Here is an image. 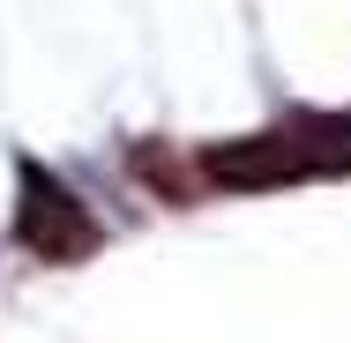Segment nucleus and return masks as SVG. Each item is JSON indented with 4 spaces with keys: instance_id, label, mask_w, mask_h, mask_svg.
Masks as SVG:
<instances>
[{
    "instance_id": "f257e3e1",
    "label": "nucleus",
    "mask_w": 351,
    "mask_h": 343,
    "mask_svg": "<svg viewBox=\"0 0 351 343\" xmlns=\"http://www.w3.org/2000/svg\"><path fill=\"white\" fill-rule=\"evenodd\" d=\"M217 187H277V179H314V172H351V120H291L269 135H247L232 149L202 157Z\"/></svg>"
},
{
    "instance_id": "f03ea898",
    "label": "nucleus",
    "mask_w": 351,
    "mask_h": 343,
    "mask_svg": "<svg viewBox=\"0 0 351 343\" xmlns=\"http://www.w3.org/2000/svg\"><path fill=\"white\" fill-rule=\"evenodd\" d=\"M15 231H23V246H38L45 262H75V254L97 246L90 209L75 202L53 172H38V164H23V216H15Z\"/></svg>"
}]
</instances>
